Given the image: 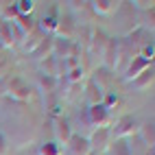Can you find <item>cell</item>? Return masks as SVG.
Masks as SVG:
<instances>
[{
  "label": "cell",
  "mask_w": 155,
  "mask_h": 155,
  "mask_svg": "<svg viewBox=\"0 0 155 155\" xmlns=\"http://www.w3.org/2000/svg\"><path fill=\"white\" fill-rule=\"evenodd\" d=\"M138 129H140V120L133 114H125L109 125V136L111 140H129L133 136H138Z\"/></svg>",
  "instance_id": "6da1fadb"
},
{
  "label": "cell",
  "mask_w": 155,
  "mask_h": 155,
  "mask_svg": "<svg viewBox=\"0 0 155 155\" xmlns=\"http://www.w3.org/2000/svg\"><path fill=\"white\" fill-rule=\"evenodd\" d=\"M85 116H87V122L94 129H109V125L114 122L111 118V109H107L105 105H90L87 111H85Z\"/></svg>",
  "instance_id": "7a4b0ae2"
},
{
  "label": "cell",
  "mask_w": 155,
  "mask_h": 155,
  "mask_svg": "<svg viewBox=\"0 0 155 155\" xmlns=\"http://www.w3.org/2000/svg\"><path fill=\"white\" fill-rule=\"evenodd\" d=\"M7 94L11 96L13 101H18V103H24V101H28L31 98V87H28V83L22 79V77H9L7 79Z\"/></svg>",
  "instance_id": "3957f363"
},
{
  "label": "cell",
  "mask_w": 155,
  "mask_h": 155,
  "mask_svg": "<svg viewBox=\"0 0 155 155\" xmlns=\"http://www.w3.org/2000/svg\"><path fill=\"white\" fill-rule=\"evenodd\" d=\"M138 55V50L133 48L125 37L118 39V50H116V64H114V72H125V68L129 66V61Z\"/></svg>",
  "instance_id": "277c9868"
},
{
  "label": "cell",
  "mask_w": 155,
  "mask_h": 155,
  "mask_svg": "<svg viewBox=\"0 0 155 155\" xmlns=\"http://www.w3.org/2000/svg\"><path fill=\"white\" fill-rule=\"evenodd\" d=\"M90 142V149L94 155H103L107 151V147L111 144V136H109V129H94L92 136L87 138Z\"/></svg>",
  "instance_id": "5b68a950"
},
{
  "label": "cell",
  "mask_w": 155,
  "mask_h": 155,
  "mask_svg": "<svg viewBox=\"0 0 155 155\" xmlns=\"http://www.w3.org/2000/svg\"><path fill=\"white\" fill-rule=\"evenodd\" d=\"M109 42V35L105 33V31H101V28H92V33H90V42H87V57L90 55H103V50H105Z\"/></svg>",
  "instance_id": "8992f818"
},
{
  "label": "cell",
  "mask_w": 155,
  "mask_h": 155,
  "mask_svg": "<svg viewBox=\"0 0 155 155\" xmlns=\"http://www.w3.org/2000/svg\"><path fill=\"white\" fill-rule=\"evenodd\" d=\"M64 153L66 155H90L92 149H90V142L85 136L81 133H72V138L68 140V144L64 147Z\"/></svg>",
  "instance_id": "52a82bcc"
},
{
  "label": "cell",
  "mask_w": 155,
  "mask_h": 155,
  "mask_svg": "<svg viewBox=\"0 0 155 155\" xmlns=\"http://www.w3.org/2000/svg\"><path fill=\"white\" fill-rule=\"evenodd\" d=\"M125 39H127V42H129L133 48H136V50H140L142 46H147V44H153V33H151L149 28H144V26L140 24V26H136L133 31H129Z\"/></svg>",
  "instance_id": "ba28073f"
},
{
  "label": "cell",
  "mask_w": 155,
  "mask_h": 155,
  "mask_svg": "<svg viewBox=\"0 0 155 155\" xmlns=\"http://www.w3.org/2000/svg\"><path fill=\"white\" fill-rule=\"evenodd\" d=\"M77 31H79V26H77V22H74V18L66 15V18H61L59 22H57V28H55V35H53V37L72 39V42H74V37H77Z\"/></svg>",
  "instance_id": "9c48e42d"
},
{
  "label": "cell",
  "mask_w": 155,
  "mask_h": 155,
  "mask_svg": "<svg viewBox=\"0 0 155 155\" xmlns=\"http://www.w3.org/2000/svg\"><path fill=\"white\" fill-rule=\"evenodd\" d=\"M151 66H153V61H151V59H144V57L136 55V57L129 61V66L125 68V72H122V74H125V81H129V83H131V81L136 79L140 72H144V70L151 68Z\"/></svg>",
  "instance_id": "30bf717a"
},
{
  "label": "cell",
  "mask_w": 155,
  "mask_h": 155,
  "mask_svg": "<svg viewBox=\"0 0 155 155\" xmlns=\"http://www.w3.org/2000/svg\"><path fill=\"white\" fill-rule=\"evenodd\" d=\"M53 125H55V127H53V131H55V142L59 144L61 149H64L66 144H68V140L72 138V133H74V131H72L70 122H68L66 118H55Z\"/></svg>",
  "instance_id": "8fae6325"
},
{
  "label": "cell",
  "mask_w": 155,
  "mask_h": 155,
  "mask_svg": "<svg viewBox=\"0 0 155 155\" xmlns=\"http://www.w3.org/2000/svg\"><path fill=\"white\" fill-rule=\"evenodd\" d=\"M120 2H116V0H96V2H90V9L92 13L96 15H114L118 11Z\"/></svg>",
  "instance_id": "7c38bea8"
},
{
  "label": "cell",
  "mask_w": 155,
  "mask_h": 155,
  "mask_svg": "<svg viewBox=\"0 0 155 155\" xmlns=\"http://www.w3.org/2000/svg\"><path fill=\"white\" fill-rule=\"evenodd\" d=\"M116 50H118V37H109V42H107L101 57H103V66L111 72H114V64H116Z\"/></svg>",
  "instance_id": "4fadbf2b"
},
{
  "label": "cell",
  "mask_w": 155,
  "mask_h": 155,
  "mask_svg": "<svg viewBox=\"0 0 155 155\" xmlns=\"http://www.w3.org/2000/svg\"><path fill=\"white\" fill-rule=\"evenodd\" d=\"M72 39H61V37H53V57L57 59H68L72 53Z\"/></svg>",
  "instance_id": "5bb4252c"
},
{
  "label": "cell",
  "mask_w": 155,
  "mask_h": 155,
  "mask_svg": "<svg viewBox=\"0 0 155 155\" xmlns=\"http://www.w3.org/2000/svg\"><path fill=\"white\" fill-rule=\"evenodd\" d=\"M50 55H53V35H46L42 42H39V46L31 53V59H35L37 64H39L42 59H46V57H50Z\"/></svg>",
  "instance_id": "9a60e30c"
},
{
  "label": "cell",
  "mask_w": 155,
  "mask_h": 155,
  "mask_svg": "<svg viewBox=\"0 0 155 155\" xmlns=\"http://www.w3.org/2000/svg\"><path fill=\"white\" fill-rule=\"evenodd\" d=\"M153 81H155V72H153V66H151V68H147L144 72H140V74L131 81V85L142 92V90H149L153 85Z\"/></svg>",
  "instance_id": "2e32d148"
},
{
  "label": "cell",
  "mask_w": 155,
  "mask_h": 155,
  "mask_svg": "<svg viewBox=\"0 0 155 155\" xmlns=\"http://www.w3.org/2000/svg\"><path fill=\"white\" fill-rule=\"evenodd\" d=\"M155 125H153V120H147L144 125H140V129H138V138L144 142V147H149V149H153V142H155V129H153Z\"/></svg>",
  "instance_id": "e0dca14e"
},
{
  "label": "cell",
  "mask_w": 155,
  "mask_h": 155,
  "mask_svg": "<svg viewBox=\"0 0 155 155\" xmlns=\"http://www.w3.org/2000/svg\"><path fill=\"white\" fill-rule=\"evenodd\" d=\"M46 35L42 33V31H39V28H35L33 31V33H28L26 37H24V42H22V48L26 50V53L31 55V53H33V50L39 46V42H42V39H44Z\"/></svg>",
  "instance_id": "ac0fdd59"
},
{
  "label": "cell",
  "mask_w": 155,
  "mask_h": 155,
  "mask_svg": "<svg viewBox=\"0 0 155 155\" xmlns=\"http://www.w3.org/2000/svg\"><path fill=\"white\" fill-rule=\"evenodd\" d=\"M103 94H105V92H103L94 81H87V85H85V96H87V101H90V105H101L103 103Z\"/></svg>",
  "instance_id": "d6986e66"
},
{
  "label": "cell",
  "mask_w": 155,
  "mask_h": 155,
  "mask_svg": "<svg viewBox=\"0 0 155 155\" xmlns=\"http://www.w3.org/2000/svg\"><path fill=\"white\" fill-rule=\"evenodd\" d=\"M13 35H11V24L0 20V48H13Z\"/></svg>",
  "instance_id": "ffe728a7"
},
{
  "label": "cell",
  "mask_w": 155,
  "mask_h": 155,
  "mask_svg": "<svg viewBox=\"0 0 155 155\" xmlns=\"http://www.w3.org/2000/svg\"><path fill=\"white\" fill-rule=\"evenodd\" d=\"M13 24L22 31L24 35H28V33H33V31L37 28V22H35V18L33 15H18L15 20H13Z\"/></svg>",
  "instance_id": "44dd1931"
},
{
  "label": "cell",
  "mask_w": 155,
  "mask_h": 155,
  "mask_svg": "<svg viewBox=\"0 0 155 155\" xmlns=\"http://www.w3.org/2000/svg\"><path fill=\"white\" fill-rule=\"evenodd\" d=\"M92 81L101 87V90H105L109 83H111V70H107L105 66H98L94 70V77H92Z\"/></svg>",
  "instance_id": "7402d4cb"
},
{
  "label": "cell",
  "mask_w": 155,
  "mask_h": 155,
  "mask_svg": "<svg viewBox=\"0 0 155 155\" xmlns=\"http://www.w3.org/2000/svg\"><path fill=\"white\" fill-rule=\"evenodd\" d=\"M103 155H131L129 153V142L127 140H111V144L107 147V151Z\"/></svg>",
  "instance_id": "603a6c76"
},
{
  "label": "cell",
  "mask_w": 155,
  "mask_h": 155,
  "mask_svg": "<svg viewBox=\"0 0 155 155\" xmlns=\"http://www.w3.org/2000/svg\"><path fill=\"white\" fill-rule=\"evenodd\" d=\"M87 77V68L81 64L79 68H72V70H68V74H66V81L68 83H72V85H81V81H83Z\"/></svg>",
  "instance_id": "cb8c5ba5"
},
{
  "label": "cell",
  "mask_w": 155,
  "mask_h": 155,
  "mask_svg": "<svg viewBox=\"0 0 155 155\" xmlns=\"http://www.w3.org/2000/svg\"><path fill=\"white\" fill-rule=\"evenodd\" d=\"M57 22H59V20H57L55 15H46V18H42V20H39V22H37V28L42 31L44 35H55Z\"/></svg>",
  "instance_id": "d4e9b609"
},
{
  "label": "cell",
  "mask_w": 155,
  "mask_h": 155,
  "mask_svg": "<svg viewBox=\"0 0 155 155\" xmlns=\"http://www.w3.org/2000/svg\"><path fill=\"white\" fill-rule=\"evenodd\" d=\"M39 87H42V92L44 94H55L57 92V79H53V77H46V74H39Z\"/></svg>",
  "instance_id": "484cf974"
},
{
  "label": "cell",
  "mask_w": 155,
  "mask_h": 155,
  "mask_svg": "<svg viewBox=\"0 0 155 155\" xmlns=\"http://www.w3.org/2000/svg\"><path fill=\"white\" fill-rule=\"evenodd\" d=\"M39 155H64V149L57 142H46L39 147Z\"/></svg>",
  "instance_id": "4316f807"
},
{
  "label": "cell",
  "mask_w": 155,
  "mask_h": 155,
  "mask_svg": "<svg viewBox=\"0 0 155 155\" xmlns=\"http://www.w3.org/2000/svg\"><path fill=\"white\" fill-rule=\"evenodd\" d=\"M33 7H35L33 0H18V2H15L18 15H31V13H33Z\"/></svg>",
  "instance_id": "83f0119b"
},
{
  "label": "cell",
  "mask_w": 155,
  "mask_h": 155,
  "mask_svg": "<svg viewBox=\"0 0 155 155\" xmlns=\"http://www.w3.org/2000/svg\"><path fill=\"white\" fill-rule=\"evenodd\" d=\"M9 74H11V59L9 57H0V81L9 79Z\"/></svg>",
  "instance_id": "f1b7e54d"
},
{
  "label": "cell",
  "mask_w": 155,
  "mask_h": 155,
  "mask_svg": "<svg viewBox=\"0 0 155 155\" xmlns=\"http://www.w3.org/2000/svg\"><path fill=\"white\" fill-rule=\"evenodd\" d=\"M9 149H11V144H9V138L5 136L2 131H0V155H9Z\"/></svg>",
  "instance_id": "f546056e"
},
{
  "label": "cell",
  "mask_w": 155,
  "mask_h": 155,
  "mask_svg": "<svg viewBox=\"0 0 155 155\" xmlns=\"http://www.w3.org/2000/svg\"><path fill=\"white\" fill-rule=\"evenodd\" d=\"M147 155H153V149H151V151H149V153H147Z\"/></svg>",
  "instance_id": "4dcf8cb0"
},
{
  "label": "cell",
  "mask_w": 155,
  "mask_h": 155,
  "mask_svg": "<svg viewBox=\"0 0 155 155\" xmlns=\"http://www.w3.org/2000/svg\"><path fill=\"white\" fill-rule=\"evenodd\" d=\"M90 155H94V153H90Z\"/></svg>",
  "instance_id": "1f68e13d"
}]
</instances>
